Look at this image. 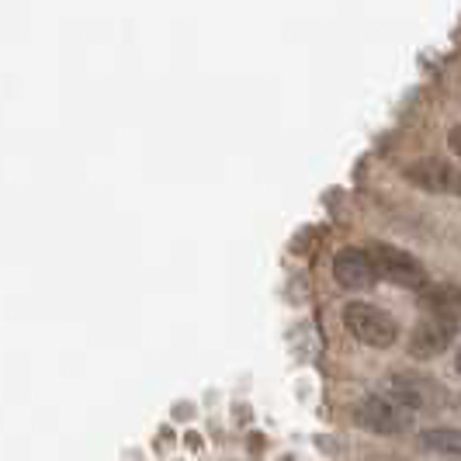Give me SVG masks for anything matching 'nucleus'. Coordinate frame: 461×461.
<instances>
[{
	"instance_id": "nucleus-2",
	"label": "nucleus",
	"mask_w": 461,
	"mask_h": 461,
	"mask_svg": "<svg viewBox=\"0 0 461 461\" xmlns=\"http://www.w3.org/2000/svg\"><path fill=\"white\" fill-rule=\"evenodd\" d=\"M354 423L371 434H406L413 427V410L395 402L393 395H368L354 406Z\"/></svg>"
},
{
	"instance_id": "nucleus-11",
	"label": "nucleus",
	"mask_w": 461,
	"mask_h": 461,
	"mask_svg": "<svg viewBox=\"0 0 461 461\" xmlns=\"http://www.w3.org/2000/svg\"><path fill=\"white\" fill-rule=\"evenodd\" d=\"M455 371L461 375V347H458V354H455Z\"/></svg>"
},
{
	"instance_id": "nucleus-8",
	"label": "nucleus",
	"mask_w": 461,
	"mask_h": 461,
	"mask_svg": "<svg viewBox=\"0 0 461 461\" xmlns=\"http://www.w3.org/2000/svg\"><path fill=\"white\" fill-rule=\"evenodd\" d=\"M423 305H427L430 312H438V316H447V320L461 323V288H455V285H438V288H430V292L423 295Z\"/></svg>"
},
{
	"instance_id": "nucleus-10",
	"label": "nucleus",
	"mask_w": 461,
	"mask_h": 461,
	"mask_svg": "<svg viewBox=\"0 0 461 461\" xmlns=\"http://www.w3.org/2000/svg\"><path fill=\"white\" fill-rule=\"evenodd\" d=\"M447 146H451V153H455V157L461 160V125H455V129H451V136H447Z\"/></svg>"
},
{
	"instance_id": "nucleus-4",
	"label": "nucleus",
	"mask_w": 461,
	"mask_h": 461,
	"mask_svg": "<svg viewBox=\"0 0 461 461\" xmlns=\"http://www.w3.org/2000/svg\"><path fill=\"white\" fill-rule=\"evenodd\" d=\"M402 177L413 187L427 191V194H451V198H461V170L455 163L440 160V157H423V160H413Z\"/></svg>"
},
{
	"instance_id": "nucleus-9",
	"label": "nucleus",
	"mask_w": 461,
	"mask_h": 461,
	"mask_svg": "<svg viewBox=\"0 0 461 461\" xmlns=\"http://www.w3.org/2000/svg\"><path fill=\"white\" fill-rule=\"evenodd\" d=\"M420 444H423V451H430V455L461 458V430H447V427L423 430V434H420Z\"/></svg>"
},
{
	"instance_id": "nucleus-1",
	"label": "nucleus",
	"mask_w": 461,
	"mask_h": 461,
	"mask_svg": "<svg viewBox=\"0 0 461 461\" xmlns=\"http://www.w3.org/2000/svg\"><path fill=\"white\" fill-rule=\"evenodd\" d=\"M344 323L357 344L378 347V350L382 347H393L395 337H399V326H395L393 316L385 309L371 305V302H350L344 309Z\"/></svg>"
},
{
	"instance_id": "nucleus-5",
	"label": "nucleus",
	"mask_w": 461,
	"mask_h": 461,
	"mask_svg": "<svg viewBox=\"0 0 461 461\" xmlns=\"http://www.w3.org/2000/svg\"><path fill=\"white\" fill-rule=\"evenodd\" d=\"M458 330H461V326L455 323V320L430 312V320H423V323L413 330V337H410V354H413V357H420V361L440 357L447 347L455 344Z\"/></svg>"
},
{
	"instance_id": "nucleus-6",
	"label": "nucleus",
	"mask_w": 461,
	"mask_h": 461,
	"mask_svg": "<svg viewBox=\"0 0 461 461\" xmlns=\"http://www.w3.org/2000/svg\"><path fill=\"white\" fill-rule=\"evenodd\" d=\"M389 395L395 402H402L406 410H440L447 395L440 393L430 378H420V375H393L389 382Z\"/></svg>"
},
{
	"instance_id": "nucleus-7",
	"label": "nucleus",
	"mask_w": 461,
	"mask_h": 461,
	"mask_svg": "<svg viewBox=\"0 0 461 461\" xmlns=\"http://www.w3.org/2000/svg\"><path fill=\"white\" fill-rule=\"evenodd\" d=\"M333 277L347 292H365V288H371L378 281L368 250H357V247H347V250L333 257Z\"/></svg>"
},
{
	"instance_id": "nucleus-3",
	"label": "nucleus",
	"mask_w": 461,
	"mask_h": 461,
	"mask_svg": "<svg viewBox=\"0 0 461 461\" xmlns=\"http://www.w3.org/2000/svg\"><path fill=\"white\" fill-rule=\"evenodd\" d=\"M368 257H371V264H375V275L385 277V281H393V285H402V288H423V285H427L423 264H420L413 254L399 250V247L371 243Z\"/></svg>"
}]
</instances>
